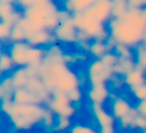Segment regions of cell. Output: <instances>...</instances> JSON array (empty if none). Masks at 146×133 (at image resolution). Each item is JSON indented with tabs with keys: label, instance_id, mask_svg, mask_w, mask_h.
Listing matches in <instances>:
<instances>
[{
	"label": "cell",
	"instance_id": "cell-1",
	"mask_svg": "<svg viewBox=\"0 0 146 133\" xmlns=\"http://www.w3.org/2000/svg\"><path fill=\"white\" fill-rule=\"evenodd\" d=\"M2 110L9 116L15 127L26 129L44 120L47 111L37 104H17L11 101H2Z\"/></svg>",
	"mask_w": 146,
	"mask_h": 133
},
{
	"label": "cell",
	"instance_id": "cell-2",
	"mask_svg": "<svg viewBox=\"0 0 146 133\" xmlns=\"http://www.w3.org/2000/svg\"><path fill=\"white\" fill-rule=\"evenodd\" d=\"M110 36L117 43L134 48L143 41L145 29L124 20L123 18H111L107 22Z\"/></svg>",
	"mask_w": 146,
	"mask_h": 133
},
{
	"label": "cell",
	"instance_id": "cell-3",
	"mask_svg": "<svg viewBox=\"0 0 146 133\" xmlns=\"http://www.w3.org/2000/svg\"><path fill=\"white\" fill-rule=\"evenodd\" d=\"M23 17L30 20L40 29H47L53 32L60 23L59 9L53 1L45 4H38L22 10Z\"/></svg>",
	"mask_w": 146,
	"mask_h": 133
},
{
	"label": "cell",
	"instance_id": "cell-4",
	"mask_svg": "<svg viewBox=\"0 0 146 133\" xmlns=\"http://www.w3.org/2000/svg\"><path fill=\"white\" fill-rule=\"evenodd\" d=\"M49 108L51 111L59 115V117L69 118L74 114V107L68 98L67 93L61 91H55L51 94L49 100Z\"/></svg>",
	"mask_w": 146,
	"mask_h": 133
},
{
	"label": "cell",
	"instance_id": "cell-5",
	"mask_svg": "<svg viewBox=\"0 0 146 133\" xmlns=\"http://www.w3.org/2000/svg\"><path fill=\"white\" fill-rule=\"evenodd\" d=\"M113 74V69L106 66L101 59H94L88 65L87 75L91 85L104 84Z\"/></svg>",
	"mask_w": 146,
	"mask_h": 133
},
{
	"label": "cell",
	"instance_id": "cell-6",
	"mask_svg": "<svg viewBox=\"0 0 146 133\" xmlns=\"http://www.w3.org/2000/svg\"><path fill=\"white\" fill-rule=\"evenodd\" d=\"M78 29L74 25L72 16L64 21H61L59 25L54 29L53 35L56 41L64 44H74L77 42Z\"/></svg>",
	"mask_w": 146,
	"mask_h": 133
},
{
	"label": "cell",
	"instance_id": "cell-7",
	"mask_svg": "<svg viewBox=\"0 0 146 133\" xmlns=\"http://www.w3.org/2000/svg\"><path fill=\"white\" fill-rule=\"evenodd\" d=\"M29 47H30V44H28L26 41L14 42L9 44L7 52L9 53L16 67H27L26 52Z\"/></svg>",
	"mask_w": 146,
	"mask_h": 133
},
{
	"label": "cell",
	"instance_id": "cell-8",
	"mask_svg": "<svg viewBox=\"0 0 146 133\" xmlns=\"http://www.w3.org/2000/svg\"><path fill=\"white\" fill-rule=\"evenodd\" d=\"M26 42L34 47H42L45 45L50 46L52 44H55L56 38L53 35V32L47 30V29H40V30L29 35L27 37Z\"/></svg>",
	"mask_w": 146,
	"mask_h": 133
},
{
	"label": "cell",
	"instance_id": "cell-9",
	"mask_svg": "<svg viewBox=\"0 0 146 133\" xmlns=\"http://www.w3.org/2000/svg\"><path fill=\"white\" fill-rule=\"evenodd\" d=\"M25 88L28 91H30L35 97L39 100V102L42 103L44 101L48 100L49 96L51 93L47 90L45 85L43 84L42 80L39 77H32L29 79L28 83H27Z\"/></svg>",
	"mask_w": 146,
	"mask_h": 133
},
{
	"label": "cell",
	"instance_id": "cell-10",
	"mask_svg": "<svg viewBox=\"0 0 146 133\" xmlns=\"http://www.w3.org/2000/svg\"><path fill=\"white\" fill-rule=\"evenodd\" d=\"M92 9L98 20L104 24H107L108 21L111 19L112 0H97L92 6Z\"/></svg>",
	"mask_w": 146,
	"mask_h": 133
},
{
	"label": "cell",
	"instance_id": "cell-11",
	"mask_svg": "<svg viewBox=\"0 0 146 133\" xmlns=\"http://www.w3.org/2000/svg\"><path fill=\"white\" fill-rule=\"evenodd\" d=\"M109 96V91L106 86V83L104 84L91 85L90 89L88 90V98L91 100L93 104L102 105Z\"/></svg>",
	"mask_w": 146,
	"mask_h": 133
},
{
	"label": "cell",
	"instance_id": "cell-12",
	"mask_svg": "<svg viewBox=\"0 0 146 133\" xmlns=\"http://www.w3.org/2000/svg\"><path fill=\"white\" fill-rule=\"evenodd\" d=\"M96 1L97 0H64L63 7L71 14L80 13L92 7Z\"/></svg>",
	"mask_w": 146,
	"mask_h": 133
},
{
	"label": "cell",
	"instance_id": "cell-13",
	"mask_svg": "<svg viewBox=\"0 0 146 133\" xmlns=\"http://www.w3.org/2000/svg\"><path fill=\"white\" fill-rule=\"evenodd\" d=\"M124 83L130 88V90L146 83V75L145 72L138 68L133 69L128 74L124 76Z\"/></svg>",
	"mask_w": 146,
	"mask_h": 133
},
{
	"label": "cell",
	"instance_id": "cell-14",
	"mask_svg": "<svg viewBox=\"0 0 146 133\" xmlns=\"http://www.w3.org/2000/svg\"><path fill=\"white\" fill-rule=\"evenodd\" d=\"M132 107L127 100H125L122 97H118L113 100L112 103V115L115 119H122L125 117L130 111L132 110Z\"/></svg>",
	"mask_w": 146,
	"mask_h": 133
},
{
	"label": "cell",
	"instance_id": "cell-15",
	"mask_svg": "<svg viewBox=\"0 0 146 133\" xmlns=\"http://www.w3.org/2000/svg\"><path fill=\"white\" fill-rule=\"evenodd\" d=\"M12 101L17 104H41L39 100L26 88L15 89L13 93Z\"/></svg>",
	"mask_w": 146,
	"mask_h": 133
},
{
	"label": "cell",
	"instance_id": "cell-16",
	"mask_svg": "<svg viewBox=\"0 0 146 133\" xmlns=\"http://www.w3.org/2000/svg\"><path fill=\"white\" fill-rule=\"evenodd\" d=\"M10 76L12 78V82L15 89L25 88L29 79H30V76H29L26 67H17Z\"/></svg>",
	"mask_w": 146,
	"mask_h": 133
},
{
	"label": "cell",
	"instance_id": "cell-17",
	"mask_svg": "<svg viewBox=\"0 0 146 133\" xmlns=\"http://www.w3.org/2000/svg\"><path fill=\"white\" fill-rule=\"evenodd\" d=\"M93 111H94V114H95L96 120H97L98 124L100 125V127L114 125V119L115 118L113 117V115L106 112L102 108V105L93 104Z\"/></svg>",
	"mask_w": 146,
	"mask_h": 133
},
{
	"label": "cell",
	"instance_id": "cell-18",
	"mask_svg": "<svg viewBox=\"0 0 146 133\" xmlns=\"http://www.w3.org/2000/svg\"><path fill=\"white\" fill-rule=\"evenodd\" d=\"M135 68L136 64L135 60L133 58H121V57H119L113 71L115 74L124 75L125 76L126 74H128L130 71H132Z\"/></svg>",
	"mask_w": 146,
	"mask_h": 133
},
{
	"label": "cell",
	"instance_id": "cell-19",
	"mask_svg": "<svg viewBox=\"0 0 146 133\" xmlns=\"http://www.w3.org/2000/svg\"><path fill=\"white\" fill-rule=\"evenodd\" d=\"M15 91V87L13 85L11 76H6L2 79L0 84V95L2 101H11L13 97V93Z\"/></svg>",
	"mask_w": 146,
	"mask_h": 133
},
{
	"label": "cell",
	"instance_id": "cell-20",
	"mask_svg": "<svg viewBox=\"0 0 146 133\" xmlns=\"http://www.w3.org/2000/svg\"><path fill=\"white\" fill-rule=\"evenodd\" d=\"M134 60L136 68L144 71L146 73V47L143 43H140L134 47Z\"/></svg>",
	"mask_w": 146,
	"mask_h": 133
},
{
	"label": "cell",
	"instance_id": "cell-21",
	"mask_svg": "<svg viewBox=\"0 0 146 133\" xmlns=\"http://www.w3.org/2000/svg\"><path fill=\"white\" fill-rule=\"evenodd\" d=\"M88 52H89L90 55L93 56L95 59H101L102 57L108 52L107 45H106V43L103 42V41L93 39V40L90 42Z\"/></svg>",
	"mask_w": 146,
	"mask_h": 133
},
{
	"label": "cell",
	"instance_id": "cell-22",
	"mask_svg": "<svg viewBox=\"0 0 146 133\" xmlns=\"http://www.w3.org/2000/svg\"><path fill=\"white\" fill-rule=\"evenodd\" d=\"M127 1H121V0H112V10H111V18H122L128 11Z\"/></svg>",
	"mask_w": 146,
	"mask_h": 133
},
{
	"label": "cell",
	"instance_id": "cell-23",
	"mask_svg": "<svg viewBox=\"0 0 146 133\" xmlns=\"http://www.w3.org/2000/svg\"><path fill=\"white\" fill-rule=\"evenodd\" d=\"M27 33L21 28L19 25L15 24L14 26H12L10 33V37H9V42L14 43V42H23V41L27 40Z\"/></svg>",
	"mask_w": 146,
	"mask_h": 133
},
{
	"label": "cell",
	"instance_id": "cell-24",
	"mask_svg": "<svg viewBox=\"0 0 146 133\" xmlns=\"http://www.w3.org/2000/svg\"><path fill=\"white\" fill-rule=\"evenodd\" d=\"M15 66L14 62H13L12 58L10 57L9 53L7 51H2L1 56H0V70L1 73H6L9 72L13 69Z\"/></svg>",
	"mask_w": 146,
	"mask_h": 133
},
{
	"label": "cell",
	"instance_id": "cell-25",
	"mask_svg": "<svg viewBox=\"0 0 146 133\" xmlns=\"http://www.w3.org/2000/svg\"><path fill=\"white\" fill-rule=\"evenodd\" d=\"M113 52L115 53L118 57H121V58H133L134 59V50H132L131 47L127 46V45L117 43L115 48H114Z\"/></svg>",
	"mask_w": 146,
	"mask_h": 133
},
{
	"label": "cell",
	"instance_id": "cell-26",
	"mask_svg": "<svg viewBox=\"0 0 146 133\" xmlns=\"http://www.w3.org/2000/svg\"><path fill=\"white\" fill-rule=\"evenodd\" d=\"M16 24L19 25V26H20L21 28H22L23 30L27 33V35H28V36L30 34H32V33L40 30V28H39V27H37L36 25L33 24L30 20H28V19L25 18V17H22V18H21L20 20L16 23Z\"/></svg>",
	"mask_w": 146,
	"mask_h": 133
},
{
	"label": "cell",
	"instance_id": "cell-27",
	"mask_svg": "<svg viewBox=\"0 0 146 133\" xmlns=\"http://www.w3.org/2000/svg\"><path fill=\"white\" fill-rule=\"evenodd\" d=\"M52 0H16V4L20 7L22 10L26 8H29L31 6L38 4H45V3L51 2Z\"/></svg>",
	"mask_w": 146,
	"mask_h": 133
},
{
	"label": "cell",
	"instance_id": "cell-28",
	"mask_svg": "<svg viewBox=\"0 0 146 133\" xmlns=\"http://www.w3.org/2000/svg\"><path fill=\"white\" fill-rule=\"evenodd\" d=\"M118 58H119V57H118L113 51H108V52L101 58V61L107 67L114 69V67H115L116 63H117V61H118Z\"/></svg>",
	"mask_w": 146,
	"mask_h": 133
},
{
	"label": "cell",
	"instance_id": "cell-29",
	"mask_svg": "<svg viewBox=\"0 0 146 133\" xmlns=\"http://www.w3.org/2000/svg\"><path fill=\"white\" fill-rule=\"evenodd\" d=\"M138 114H139V113L137 112L136 108H133L125 117H123L122 119H120L121 126L123 127V128H127V127H129V126H132V124H133L134 120H135V118L137 117Z\"/></svg>",
	"mask_w": 146,
	"mask_h": 133
},
{
	"label": "cell",
	"instance_id": "cell-30",
	"mask_svg": "<svg viewBox=\"0 0 146 133\" xmlns=\"http://www.w3.org/2000/svg\"><path fill=\"white\" fill-rule=\"evenodd\" d=\"M11 29H12V26L9 25L8 23H5V22H3V21L0 22V37H1V39H2L3 41H5V40L9 41Z\"/></svg>",
	"mask_w": 146,
	"mask_h": 133
},
{
	"label": "cell",
	"instance_id": "cell-31",
	"mask_svg": "<svg viewBox=\"0 0 146 133\" xmlns=\"http://www.w3.org/2000/svg\"><path fill=\"white\" fill-rule=\"evenodd\" d=\"M131 92L133 93L134 97L137 99L138 101H141L146 99V83L141 86L137 87V88H134L131 90Z\"/></svg>",
	"mask_w": 146,
	"mask_h": 133
},
{
	"label": "cell",
	"instance_id": "cell-32",
	"mask_svg": "<svg viewBox=\"0 0 146 133\" xmlns=\"http://www.w3.org/2000/svg\"><path fill=\"white\" fill-rule=\"evenodd\" d=\"M67 95H68V98L70 99V101L72 103L78 102V101H80L82 98V92L79 89V87L73 89V90H71V91H69V92L67 93Z\"/></svg>",
	"mask_w": 146,
	"mask_h": 133
},
{
	"label": "cell",
	"instance_id": "cell-33",
	"mask_svg": "<svg viewBox=\"0 0 146 133\" xmlns=\"http://www.w3.org/2000/svg\"><path fill=\"white\" fill-rule=\"evenodd\" d=\"M71 133H97L95 130L87 126H83V125H75L71 129Z\"/></svg>",
	"mask_w": 146,
	"mask_h": 133
},
{
	"label": "cell",
	"instance_id": "cell-34",
	"mask_svg": "<svg viewBox=\"0 0 146 133\" xmlns=\"http://www.w3.org/2000/svg\"><path fill=\"white\" fill-rule=\"evenodd\" d=\"M132 127H137V128L140 129H146V117L142 116V115L138 114L137 117L134 120L133 124H132Z\"/></svg>",
	"mask_w": 146,
	"mask_h": 133
},
{
	"label": "cell",
	"instance_id": "cell-35",
	"mask_svg": "<svg viewBox=\"0 0 146 133\" xmlns=\"http://www.w3.org/2000/svg\"><path fill=\"white\" fill-rule=\"evenodd\" d=\"M136 110L140 115L146 117V99L138 101L137 105H136Z\"/></svg>",
	"mask_w": 146,
	"mask_h": 133
},
{
	"label": "cell",
	"instance_id": "cell-36",
	"mask_svg": "<svg viewBox=\"0 0 146 133\" xmlns=\"http://www.w3.org/2000/svg\"><path fill=\"white\" fill-rule=\"evenodd\" d=\"M127 4L129 9H136L144 7L141 0H127Z\"/></svg>",
	"mask_w": 146,
	"mask_h": 133
},
{
	"label": "cell",
	"instance_id": "cell-37",
	"mask_svg": "<svg viewBox=\"0 0 146 133\" xmlns=\"http://www.w3.org/2000/svg\"><path fill=\"white\" fill-rule=\"evenodd\" d=\"M69 125V120L68 118H64V117H59V123H58V127L57 129H65L67 126Z\"/></svg>",
	"mask_w": 146,
	"mask_h": 133
},
{
	"label": "cell",
	"instance_id": "cell-38",
	"mask_svg": "<svg viewBox=\"0 0 146 133\" xmlns=\"http://www.w3.org/2000/svg\"><path fill=\"white\" fill-rule=\"evenodd\" d=\"M99 133H115L114 125H110V126H105V127H100Z\"/></svg>",
	"mask_w": 146,
	"mask_h": 133
},
{
	"label": "cell",
	"instance_id": "cell-39",
	"mask_svg": "<svg viewBox=\"0 0 146 133\" xmlns=\"http://www.w3.org/2000/svg\"><path fill=\"white\" fill-rule=\"evenodd\" d=\"M141 1H142V3H143V6L146 7V0H141Z\"/></svg>",
	"mask_w": 146,
	"mask_h": 133
},
{
	"label": "cell",
	"instance_id": "cell-40",
	"mask_svg": "<svg viewBox=\"0 0 146 133\" xmlns=\"http://www.w3.org/2000/svg\"><path fill=\"white\" fill-rule=\"evenodd\" d=\"M143 40H146V29H145V32H144V39Z\"/></svg>",
	"mask_w": 146,
	"mask_h": 133
},
{
	"label": "cell",
	"instance_id": "cell-41",
	"mask_svg": "<svg viewBox=\"0 0 146 133\" xmlns=\"http://www.w3.org/2000/svg\"><path fill=\"white\" fill-rule=\"evenodd\" d=\"M142 43H143V44H144V46L146 47V40H143V41H142Z\"/></svg>",
	"mask_w": 146,
	"mask_h": 133
},
{
	"label": "cell",
	"instance_id": "cell-42",
	"mask_svg": "<svg viewBox=\"0 0 146 133\" xmlns=\"http://www.w3.org/2000/svg\"><path fill=\"white\" fill-rule=\"evenodd\" d=\"M145 132H146V129H145Z\"/></svg>",
	"mask_w": 146,
	"mask_h": 133
}]
</instances>
